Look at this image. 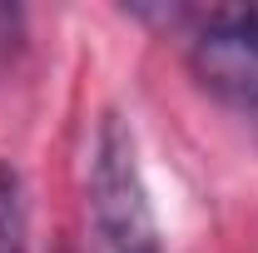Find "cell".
<instances>
[{
    "mask_svg": "<svg viewBox=\"0 0 258 253\" xmlns=\"http://www.w3.org/2000/svg\"><path fill=\"white\" fill-rule=\"evenodd\" d=\"M0 253H30V204L25 179L10 159H0Z\"/></svg>",
    "mask_w": 258,
    "mask_h": 253,
    "instance_id": "3",
    "label": "cell"
},
{
    "mask_svg": "<svg viewBox=\"0 0 258 253\" xmlns=\"http://www.w3.org/2000/svg\"><path fill=\"white\" fill-rule=\"evenodd\" d=\"M90 204H95L104 253H164L159 223L149 209V189L139 174V154H134V134L119 114H104V124H99Z\"/></svg>",
    "mask_w": 258,
    "mask_h": 253,
    "instance_id": "1",
    "label": "cell"
},
{
    "mask_svg": "<svg viewBox=\"0 0 258 253\" xmlns=\"http://www.w3.org/2000/svg\"><path fill=\"white\" fill-rule=\"evenodd\" d=\"M189 70L214 99L258 114V5H214L189 35Z\"/></svg>",
    "mask_w": 258,
    "mask_h": 253,
    "instance_id": "2",
    "label": "cell"
}]
</instances>
